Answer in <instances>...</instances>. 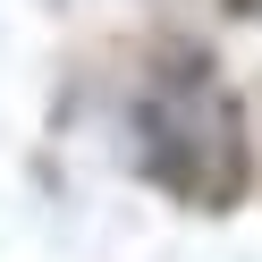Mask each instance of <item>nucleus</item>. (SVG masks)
Returning a JSON list of instances; mask_svg holds the SVG:
<instances>
[{
    "mask_svg": "<svg viewBox=\"0 0 262 262\" xmlns=\"http://www.w3.org/2000/svg\"><path fill=\"white\" fill-rule=\"evenodd\" d=\"M136 152L186 203H237L245 194V119L203 68H169L136 110Z\"/></svg>",
    "mask_w": 262,
    "mask_h": 262,
    "instance_id": "obj_1",
    "label": "nucleus"
},
{
    "mask_svg": "<svg viewBox=\"0 0 262 262\" xmlns=\"http://www.w3.org/2000/svg\"><path fill=\"white\" fill-rule=\"evenodd\" d=\"M228 9H237V17H262V0H228Z\"/></svg>",
    "mask_w": 262,
    "mask_h": 262,
    "instance_id": "obj_2",
    "label": "nucleus"
}]
</instances>
